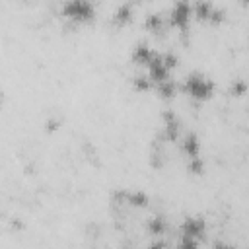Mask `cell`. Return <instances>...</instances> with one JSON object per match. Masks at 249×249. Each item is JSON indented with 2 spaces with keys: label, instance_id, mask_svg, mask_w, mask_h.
Listing matches in <instances>:
<instances>
[{
  "label": "cell",
  "instance_id": "cell-3",
  "mask_svg": "<svg viewBox=\"0 0 249 249\" xmlns=\"http://www.w3.org/2000/svg\"><path fill=\"white\" fill-rule=\"evenodd\" d=\"M193 18V4H189L187 0H177L175 4H171L169 12H167V21L169 25H173L175 29H187L189 21Z\"/></svg>",
  "mask_w": 249,
  "mask_h": 249
},
{
  "label": "cell",
  "instance_id": "cell-11",
  "mask_svg": "<svg viewBox=\"0 0 249 249\" xmlns=\"http://www.w3.org/2000/svg\"><path fill=\"white\" fill-rule=\"evenodd\" d=\"M163 25H165V18H163L161 12H148V14L144 16V27H146L148 31L158 33V31L163 29Z\"/></svg>",
  "mask_w": 249,
  "mask_h": 249
},
{
  "label": "cell",
  "instance_id": "cell-5",
  "mask_svg": "<svg viewBox=\"0 0 249 249\" xmlns=\"http://www.w3.org/2000/svg\"><path fill=\"white\" fill-rule=\"evenodd\" d=\"M193 16H196V18L202 19V21L218 23V21L224 18V10H222L220 6H216L214 2L198 0V2L193 4Z\"/></svg>",
  "mask_w": 249,
  "mask_h": 249
},
{
  "label": "cell",
  "instance_id": "cell-18",
  "mask_svg": "<svg viewBox=\"0 0 249 249\" xmlns=\"http://www.w3.org/2000/svg\"><path fill=\"white\" fill-rule=\"evenodd\" d=\"M212 249H235V247H233L231 243L220 239V241H214V243H212Z\"/></svg>",
  "mask_w": 249,
  "mask_h": 249
},
{
  "label": "cell",
  "instance_id": "cell-16",
  "mask_svg": "<svg viewBox=\"0 0 249 249\" xmlns=\"http://www.w3.org/2000/svg\"><path fill=\"white\" fill-rule=\"evenodd\" d=\"M230 93H231V95H243V93H245V82H243V80L233 82L231 88H230Z\"/></svg>",
  "mask_w": 249,
  "mask_h": 249
},
{
  "label": "cell",
  "instance_id": "cell-14",
  "mask_svg": "<svg viewBox=\"0 0 249 249\" xmlns=\"http://www.w3.org/2000/svg\"><path fill=\"white\" fill-rule=\"evenodd\" d=\"M198 247H200V241L195 237H187V235H179L177 245H175V249H198Z\"/></svg>",
  "mask_w": 249,
  "mask_h": 249
},
{
  "label": "cell",
  "instance_id": "cell-13",
  "mask_svg": "<svg viewBox=\"0 0 249 249\" xmlns=\"http://www.w3.org/2000/svg\"><path fill=\"white\" fill-rule=\"evenodd\" d=\"M132 88H134L136 91H148V89L154 88V86H152L148 74H134V76H132Z\"/></svg>",
  "mask_w": 249,
  "mask_h": 249
},
{
  "label": "cell",
  "instance_id": "cell-17",
  "mask_svg": "<svg viewBox=\"0 0 249 249\" xmlns=\"http://www.w3.org/2000/svg\"><path fill=\"white\" fill-rule=\"evenodd\" d=\"M62 124V121L58 119V117H49L47 121H45V128L47 130H54V128H58Z\"/></svg>",
  "mask_w": 249,
  "mask_h": 249
},
{
  "label": "cell",
  "instance_id": "cell-2",
  "mask_svg": "<svg viewBox=\"0 0 249 249\" xmlns=\"http://www.w3.org/2000/svg\"><path fill=\"white\" fill-rule=\"evenodd\" d=\"M60 14L72 23H86L95 18V6L89 0H68L60 6Z\"/></svg>",
  "mask_w": 249,
  "mask_h": 249
},
{
  "label": "cell",
  "instance_id": "cell-10",
  "mask_svg": "<svg viewBox=\"0 0 249 249\" xmlns=\"http://www.w3.org/2000/svg\"><path fill=\"white\" fill-rule=\"evenodd\" d=\"M146 230L152 237H163L167 231V220L161 214H154L152 218H148L146 222Z\"/></svg>",
  "mask_w": 249,
  "mask_h": 249
},
{
  "label": "cell",
  "instance_id": "cell-6",
  "mask_svg": "<svg viewBox=\"0 0 249 249\" xmlns=\"http://www.w3.org/2000/svg\"><path fill=\"white\" fill-rule=\"evenodd\" d=\"M204 233H206V220L202 216H187L179 226V235H187L202 241Z\"/></svg>",
  "mask_w": 249,
  "mask_h": 249
},
{
  "label": "cell",
  "instance_id": "cell-9",
  "mask_svg": "<svg viewBox=\"0 0 249 249\" xmlns=\"http://www.w3.org/2000/svg\"><path fill=\"white\" fill-rule=\"evenodd\" d=\"M132 16H134V6L130 2H121L115 6V10L111 14V21L115 25H124L132 19Z\"/></svg>",
  "mask_w": 249,
  "mask_h": 249
},
{
  "label": "cell",
  "instance_id": "cell-19",
  "mask_svg": "<svg viewBox=\"0 0 249 249\" xmlns=\"http://www.w3.org/2000/svg\"><path fill=\"white\" fill-rule=\"evenodd\" d=\"M0 105H2V91H0Z\"/></svg>",
  "mask_w": 249,
  "mask_h": 249
},
{
  "label": "cell",
  "instance_id": "cell-8",
  "mask_svg": "<svg viewBox=\"0 0 249 249\" xmlns=\"http://www.w3.org/2000/svg\"><path fill=\"white\" fill-rule=\"evenodd\" d=\"M154 54H156V51H154L148 43L140 41V43H136V45L132 47L130 58H132V62H134V64H138V66H148V62L152 60V56H154Z\"/></svg>",
  "mask_w": 249,
  "mask_h": 249
},
{
  "label": "cell",
  "instance_id": "cell-12",
  "mask_svg": "<svg viewBox=\"0 0 249 249\" xmlns=\"http://www.w3.org/2000/svg\"><path fill=\"white\" fill-rule=\"evenodd\" d=\"M154 88H156V91L160 93V97H165V99L173 97L175 91H177V84H175V80H171V78L165 80V82H161V84H156Z\"/></svg>",
  "mask_w": 249,
  "mask_h": 249
},
{
  "label": "cell",
  "instance_id": "cell-15",
  "mask_svg": "<svg viewBox=\"0 0 249 249\" xmlns=\"http://www.w3.org/2000/svg\"><path fill=\"white\" fill-rule=\"evenodd\" d=\"M167 247H169V243L165 237H154V241L146 245V249H167Z\"/></svg>",
  "mask_w": 249,
  "mask_h": 249
},
{
  "label": "cell",
  "instance_id": "cell-4",
  "mask_svg": "<svg viewBox=\"0 0 249 249\" xmlns=\"http://www.w3.org/2000/svg\"><path fill=\"white\" fill-rule=\"evenodd\" d=\"M161 140L163 142H173V140H179L181 134H183V126H181V119L177 117L175 111L171 109H165L161 113Z\"/></svg>",
  "mask_w": 249,
  "mask_h": 249
},
{
  "label": "cell",
  "instance_id": "cell-7",
  "mask_svg": "<svg viewBox=\"0 0 249 249\" xmlns=\"http://www.w3.org/2000/svg\"><path fill=\"white\" fill-rule=\"evenodd\" d=\"M181 148H183V152L187 156V161L189 160L202 158L200 156L202 144H200V138L196 136V132H185V134H181Z\"/></svg>",
  "mask_w": 249,
  "mask_h": 249
},
{
  "label": "cell",
  "instance_id": "cell-1",
  "mask_svg": "<svg viewBox=\"0 0 249 249\" xmlns=\"http://www.w3.org/2000/svg\"><path fill=\"white\" fill-rule=\"evenodd\" d=\"M214 89H216V84L202 72H189L183 80V91L196 101L210 99L214 95Z\"/></svg>",
  "mask_w": 249,
  "mask_h": 249
}]
</instances>
